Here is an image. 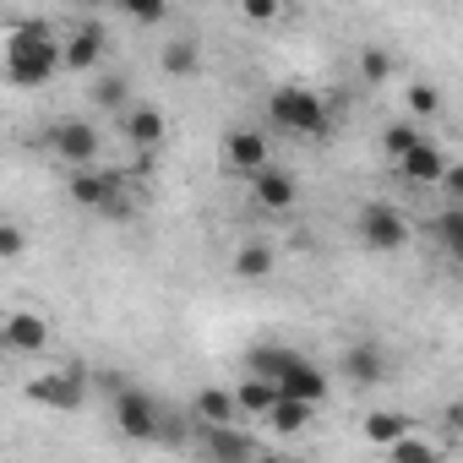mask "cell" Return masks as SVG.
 Returning a JSON list of instances; mask_svg holds the SVG:
<instances>
[{
    "mask_svg": "<svg viewBox=\"0 0 463 463\" xmlns=\"http://www.w3.org/2000/svg\"><path fill=\"white\" fill-rule=\"evenodd\" d=\"M273 398H279V387H273L268 376H246V382L235 387V409H241V414H268Z\"/></svg>",
    "mask_w": 463,
    "mask_h": 463,
    "instance_id": "44dd1931",
    "label": "cell"
},
{
    "mask_svg": "<svg viewBox=\"0 0 463 463\" xmlns=\"http://www.w3.org/2000/svg\"><path fill=\"white\" fill-rule=\"evenodd\" d=\"M104 50H109L104 28H99V23H82V28H71V39L61 44V71H93V66L104 61Z\"/></svg>",
    "mask_w": 463,
    "mask_h": 463,
    "instance_id": "7c38bea8",
    "label": "cell"
},
{
    "mask_svg": "<svg viewBox=\"0 0 463 463\" xmlns=\"http://www.w3.org/2000/svg\"><path fill=\"white\" fill-rule=\"evenodd\" d=\"M164 6H175V0H164Z\"/></svg>",
    "mask_w": 463,
    "mask_h": 463,
    "instance_id": "1f68e13d",
    "label": "cell"
},
{
    "mask_svg": "<svg viewBox=\"0 0 463 463\" xmlns=\"http://www.w3.org/2000/svg\"><path fill=\"white\" fill-rule=\"evenodd\" d=\"M295 196H300V180H295L289 169L262 164V169L251 175V202H257L262 213H289V207H295Z\"/></svg>",
    "mask_w": 463,
    "mask_h": 463,
    "instance_id": "8fae6325",
    "label": "cell"
},
{
    "mask_svg": "<svg viewBox=\"0 0 463 463\" xmlns=\"http://www.w3.org/2000/svg\"><path fill=\"white\" fill-rule=\"evenodd\" d=\"M0 349H6V354H44L50 349V322L39 311L0 317Z\"/></svg>",
    "mask_w": 463,
    "mask_h": 463,
    "instance_id": "9c48e42d",
    "label": "cell"
},
{
    "mask_svg": "<svg viewBox=\"0 0 463 463\" xmlns=\"http://www.w3.org/2000/svg\"><path fill=\"white\" fill-rule=\"evenodd\" d=\"M387 447H392V458H398V463H436V447H430V441H414L409 430H403L398 441H387Z\"/></svg>",
    "mask_w": 463,
    "mask_h": 463,
    "instance_id": "484cf974",
    "label": "cell"
},
{
    "mask_svg": "<svg viewBox=\"0 0 463 463\" xmlns=\"http://www.w3.org/2000/svg\"><path fill=\"white\" fill-rule=\"evenodd\" d=\"M338 376L349 382V387H376V382H387V349L382 344H354L344 360H338Z\"/></svg>",
    "mask_w": 463,
    "mask_h": 463,
    "instance_id": "4fadbf2b",
    "label": "cell"
},
{
    "mask_svg": "<svg viewBox=\"0 0 463 463\" xmlns=\"http://www.w3.org/2000/svg\"><path fill=\"white\" fill-rule=\"evenodd\" d=\"M28 251V229L12 223V218H0V262H17Z\"/></svg>",
    "mask_w": 463,
    "mask_h": 463,
    "instance_id": "cb8c5ba5",
    "label": "cell"
},
{
    "mask_svg": "<svg viewBox=\"0 0 463 463\" xmlns=\"http://www.w3.org/2000/svg\"><path fill=\"white\" fill-rule=\"evenodd\" d=\"M115 6H120L131 23H164V17H169L164 0H115Z\"/></svg>",
    "mask_w": 463,
    "mask_h": 463,
    "instance_id": "4316f807",
    "label": "cell"
},
{
    "mask_svg": "<svg viewBox=\"0 0 463 463\" xmlns=\"http://www.w3.org/2000/svg\"><path fill=\"white\" fill-rule=\"evenodd\" d=\"M158 71L175 77V82L196 77V71H202V44H196V39H175V44L164 50V61H158Z\"/></svg>",
    "mask_w": 463,
    "mask_h": 463,
    "instance_id": "ac0fdd59",
    "label": "cell"
},
{
    "mask_svg": "<svg viewBox=\"0 0 463 463\" xmlns=\"http://www.w3.org/2000/svg\"><path fill=\"white\" fill-rule=\"evenodd\" d=\"M126 137H131L137 153H158L164 137H169V126H164V115H158L153 104H131V109H126Z\"/></svg>",
    "mask_w": 463,
    "mask_h": 463,
    "instance_id": "9a60e30c",
    "label": "cell"
},
{
    "mask_svg": "<svg viewBox=\"0 0 463 463\" xmlns=\"http://www.w3.org/2000/svg\"><path fill=\"white\" fill-rule=\"evenodd\" d=\"M360 246L365 251H382V257L403 251L409 246V218L392 202H365L360 207Z\"/></svg>",
    "mask_w": 463,
    "mask_h": 463,
    "instance_id": "8992f818",
    "label": "cell"
},
{
    "mask_svg": "<svg viewBox=\"0 0 463 463\" xmlns=\"http://www.w3.org/2000/svg\"><path fill=\"white\" fill-rule=\"evenodd\" d=\"M311 409H317V403H306V398H289V392H279V398L268 403V414H262V420H268V425H273L279 436H300V430L311 425Z\"/></svg>",
    "mask_w": 463,
    "mask_h": 463,
    "instance_id": "2e32d148",
    "label": "cell"
},
{
    "mask_svg": "<svg viewBox=\"0 0 463 463\" xmlns=\"http://www.w3.org/2000/svg\"><path fill=\"white\" fill-rule=\"evenodd\" d=\"M241 409H235V392H223V387H207V392H196V420H207V425H223V420H235Z\"/></svg>",
    "mask_w": 463,
    "mask_h": 463,
    "instance_id": "603a6c76",
    "label": "cell"
},
{
    "mask_svg": "<svg viewBox=\"0 0 463 463\" xmlns=\"http://www.w3.org/2000/svg\"><path fill=\"white\" fill-rule=\"evenodd\" d=\"M409 109H414V115H436V109H441V93H436L430 82H414V88H409Z\"/></svg>",
    "mask_w": 463,
    "mask_h": 463,
    "instance_id": "f1b7e54d",
    "label": "cell"
},
{
    "mask_svg": "<svg viewBox=\"0 0 463 463\" xmlns=\"http://www.w3.org/2000/svg\"><path fill=\"white\" fill-rule=\"evenodd\" d=\"M241 12H246V23H273L279 0H241Z\"/></svg>",
    "mask_w": 463,
    "mask_h": 463,
    "instance_id": "f546056e",
    "label": "cell"
},
{
    "mask_svg": "<svg viewBox=\"0 0 463 463\" xmlns=\"http://www.w3.org/2000/svg\"><path fill=\"white\" fill-rule=\"evenodd\" d=\"M360 77H365V82H387V77H392V55L376 50V44H365V50H360Z\"/></svg>",
    "mask_w": 463,
    "mask_h": 463,
    "instance_id": "d4e9b609",
    "label": "cell"
},
{
    "mask_svg": "<svg viewBox=\"0 0 463 463\" xmlns=\"http://www.w3.org/2000/svg\"><path fill=\"white\" fill-rule=\"evenodd\" d=\"M93 104L109 109V115H126V109H131V77H126V71H99V82H93Z\"/></svg>",
    "mask_w": 463,
    "mask_h": 463,
    "instance_id": "d6986e66",
    "label": "cell"
},
{
    "mask_svg": "<svg viewBox=\"0 0 463 463\" xmlns=\"http://www.w3.org/2000/svg\"><path fill=\"white\" fill-rule=\"evenodd\" d=\"M436 241L447 257H463V202H447L441 218H436Z\"/></svg>",
    "mask_w": 463,
    "mask_h": 463,
    "instance_id": "7402d4cb",
    "label": "cell"
},
{
    "mask_svg": "<svg viewBox=\"0 0 463 463\" xmlns=\"http://www.w3.org/2000/svg\"><path fill=\"white\" fill-rule=\"evenodd\" d=\"M88 382H93V371H88V365H61V371H50V376L28 382V387H23V398H28V403H44V409L71 414V409H82V403H88Z\"/></svg>",
    "mask_w": 463,
    "mask_h": 463,
    "instance_id": "5b68a950",
    "label": "cell"
},
{
    "mask_svg": "<svg viewBox=\"0 0 463 463\" xmlns=\"http://www.w3.org/2000/svg\"><path fill=\"white\" fill-rule=\"evenodd\" d=\"M392 164H398V175H403L409 185H436V180H441V169H447V153H441L430 137H420V142H414L409 153H398Z\"/></svg>",
    "mask_w": 463,
    "mask_h": 463,
    "instance_id": "5bb4252c",
    "label": "cell"
},
{
    "mask_svg": "<svg viewBox=\"0 0 463 463\" xmlns=\"http://www.w3.org/2000/svg\"><path fill=\"white\" fill-rule=\"evenodd\" d=\"M262 164H273V147H268L262 131H246V126H241V131H229V137H223V169H229V175L251 180Z\"/></svg>",
    "mask_w": 463,
    "mask_h": 463,
    "instance_id": "30bf717a",
    "label": "cell"
},
{
    "mask_svg": "<svg viewBox=\"0 0 463 463\" xmlns=\"http://www.w3.org/2000/svg\"><path fill=\"white\" fill-rule=\"evenodd\" d=\"M229 268H235V279H268L279 268V251L268 241H246L235 257H229Z\"/></svg>",
    "mask_w": 463,
    "mask_h": 463,
    "instance_id": "e0dca14e",
    "label": "cell"
},
{
    "mask_svg": "<svg viewBox=\"0 0 463 463\" xmlns=\"http://www.w3.org/2000/svg\"><path fill=\"white\" fill-rule=\"evenodd\" d=\"M109 414H115V430H120V436H131V441H158L164 409H158L153 392H142V387L126 382V387L109 392Z\"/></svg>",
    "mask_w": 463,
    "mask_h": 463,
    "instance_id": "277c9868",
    "label": "cell"
},
{
    "mask_svg": "<svg viewBox=\"0 0 463 463\" xmlns=\"http://www.w3.org/2000/svg\"><path fill=\"white\" fill-rule=\"evenodd\" d=\"M196 452L202 458H218V463H241V458H257L262 447H257V436L235 430V420H223V425L196 420Z\"/></svg>",
    "mask_w": 463,
    "mask_h": 463,
    "instance_id": "52a82bcc",
    "label": "cell"
},
{
    "mask_svg": "<svg viewBox=\"0 0 463 463\" xmlns=\"http://www.w3.org/2000/svg\"><path fill=\"white\" fill-rule=\"evenodd\" d=\"M44 142H50V153H55L61 164H71V169L99 164V126H88V120H61Z\"/></svg>",
    "mask_w": 463,
    "mask_h": 463,
    "instance_id": "ba28073f",
    "label": "cell"
},
{
    "mask_svg": "<svg viewBox=\"0 0 463 463\" xmlns=\"http://www.w3.org/2000/svg\"><path fill=\"white\" fill-rule=\"evenodd\" d=\"M246 371L251 376H268L279 392H289V398H306V403H322L327 398V376H322V365H311L300 349H284V344H262V349H251L246 354Z\"/></svg>",
    "mask_w": 463,
    "mask_h": 463,
    "instance_id": "7a4b0ae2",
    "label": "cell"
},
{
    "mask_svg": "<svg viewBox=\"0 0 463 463\" xmlns=\"http://www.w3.org/2000/svg\"><path fill=\"white\" fill-rule=\"evenodd\" d=\"M88 6H99V0H88Z\"/></svg>",
    "mask_w": 463,
    "mask_h": 463,
    "instance_id": "4dcf8cb0",
    "label": "cell"
},
{
    "mask_svg": "<svg viewBox=\"0 0 463 463\" xmlns=\"http://www.w3.org/2000/svg\"><path fill=\"white\" fill-rule=\"evenodd\" d=\"M268 115H273V126H279V131H295V137H322V131L333 126V115H327V104H322V93H311V88H300V82L273 88Z\"/></svg>",
    "mask_w": 463,
    "mask_h": 463,
    "instance_id": "3957f363",
    "label": "cell"
},
{
    "mask_svg": "<svg viewBox=\"0 0 463 463\" xmlns=\"http://www.w3.org/2000/svg\"><path fill=\"white\" fill-rule=\"evenodd\" d=\"M61 71V39L44 17H28L6 39V82L12 88H50Z\"/></svg>",
    "mask_w": 463,
    "mask_h": 463,
    "instance_id": "6da1fadb",
    "label": "cell"
},
{
    "mask_svg": "<svg viewBox=\"0 0 463 463\" xmlns=\"http://www.w3.org/2000/svg\"><path fill=\"white\" fill-rule=\"evenodd\" d=\"M365 441L371 447H387V441H398L403 430H409V414H398V409H376V414H365Z\"/></svg>",
    "mask_w": 463,
    "mask_h": 463,
    "instance_id": "ffe728a7",
    "label": "cell"
},
{
    "mask_svg": "<svg viewBox=\"0 0 463 463\" xmlns=\"http://www.w3.org/2000/svg\"><path fill=\"white\" fill-rule=\"evenodd\" d=\"M414 142H420V126H409V120H403V126H392V131L382 137V153H387V158H398V153H409Z\"/></svg>",
    "mask_w": 463,
    "mask_h": 463,
    "instance_id": "83f0119b",
    "label": "cell"
}]
</instances>
